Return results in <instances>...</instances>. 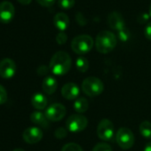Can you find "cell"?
I'll return each mask as SVG.
<instances>
[{"label": "cell", "instance_id": "obj_16", "mask_svg": "<svg viewBox=\"0 0 151 151\" xmlns=\"http://www.w3.org/2000/svg\"><path fill=\"white\" fill-rule=\"evenodd\" d=\"M31 104L36 109L42 110L45 109L47 106V99L43 93H36L31 97Z\"/></svg>", "mask_w": 151, "mask_h": 151}, {"label": "cell", "instance_id": "obj_35", "mask_svg": "<svg viewBox=\"0 0 151 151\" xmlns=\"http://www.w3.org/2000/svg\"><path fill=\"white\" fill-rule=\"evenodd\" d=\"M148 14H149V15H150V17H151V3H150V5H149V11H148Z\"/></svg>", "mask_w": 151, "mask_h": 151}, {"label": "cell", "instance_id": "obj_18", "mask_svg": "<svg viewBox=\"0 0 151 151\" xmlns=\"http://www.w3.org/2000/svg\"><path fill=\"white\" fill-rule=\"evenodd\" d=\"M89 108V103L86 98L80 97L78 98L74 102V109L77 111L78 113H85Z\"/></svg>", "mask_w": 151, "mask_h": 151}, {"label": "cell", "instance_id": "obj_23", "mask_svg": "<svg viewBox=\"0 0 151 151\" xmlns=\"http://www.w3.org/2000/svg\"><path fill=\"white\" fill-rule=\"evenodd\" d=\"M117 32H118V38L121 41L126 42L130 38V31L126 28H124L123 29H121Z\"/></svg>", "mask_w": 151, "mask_h": 151}, {"label": "cell", "instance_id": "obj_2", "mask_svg": "<svg viewBox=\"0 0 151 151\" xmlns=\"http://www.w3.org/2000/svg\"><path fill=\"white\" fill-rule=\"evenodd\" d=\"M116 45V37L109 30L101 31L95 39V46L101 53L110 52Z\"/></svg>", "mask_w": 151, "mask_h": 151}, {"label": "cell", "instance_id": "obj_3", "mask_svg": "<svg viewBox=\"0 0 151 151\" xmlns=\"http://www.w3.org/2000/svg\"><path fill=\"white\" fill-rule=\"evenodd\" d=\"M93 46V39L89 35H79L71 41V49L78 54H85L91 51Z\"/></svg>", "mask_w": 151, "mask_h": 151}, {"label": "cell", "instance_id": "obj_32", "mask_svg": "<svg viewBox=\"0 0 151 151\" xmlns=\"http://www.w3.org/2000/svg\"><path fill=\"white\" fill-rule=\"evenodd\" d=\"M17 1L19 3H21L22 5H23V6H28V5H29L31 3L32 0H17Z\"/></svg>", "mask_w": 151, "mask_h": 151}, {"label": "cell", "instance_id": "obj_4", "mask_svg": "<svg viewBox=\"0 0 151 151\" xmlns=\"http://www.w3.org/2000/svg\"><path fill=\"white\" fill-rule=\"evenodd\" d=\"M82 90L87 96L95 97L102 93L104 90V85L98 78L89 77L83 81Z\"/></svg>", "mask_w": 151, "mask_h": 151}, {"label": "cell", "instance_id": "obj_13", "mask_svg": "<svg viewBox=\"0 0 151 151\" xmlns=\"http://www.w3.org/2000/svg\"><path fill=\"white\" fill-rule=\"evenodd\" d=\"M80 89L78 86L75 83H68L64 85L61 88V94L63 98L72 101V100H77L79 96Z\"/></svg>", "mask_w": 151, "mask_h": 151}, {"label": "cell", "instance_id": "obj_20", "mask_svg": "<svg viewBox=\"0 0 151 151\" xmlns=\"http://www.w3.org/2000/svg\"><path fill=\"white\" fill-rule=\"evenodd\" d=\"M76 67H77L78 71L85 73L89 68V61L86 58L80 56L77 59V60H76Z\"/></svg>", "mask_w": 151, "mask_h": 151}, {"label": "cell", "instance_id": "obj_6", "mask_svg": "<svg viewBox=\"0 0 151 151\" xmlns=\"http://www.w3.org/2000/svg\"><path fill=\"white\" fill-rule=\"evenodd\" d=\"M116 139L118 146L123 149L131 148L135 141L133 132L126 127H122L118 129L116 133Z\"/></svg>", "mask_w": 151, "mask_h": 151}, {"label": "cell", "instance_id": "obj_14", "mask_svg": "<svg viewBox=\"0 0 151 151\" xmlns=\"http://www.w3.org/2000/svg\"><path fill=\"white\" fill-rule=\"evenodd\" d=\"M54 26L60 31H64L69 25V18L65 13H58L53 17Z\"/></svg>", "mask_w": 151, "mask_h": 151}, {"label": "cell", "instance_id": "obj_27", "mask_svg": "<svg viewBox=\"0 0 151 151\" xmlns=\"http://www.w3.org/2000/svg\"><path fill=\"white\" fill-rule=\"evenodd\" d=\"M68 40V36L66 33H64L63 31H60V33L57 34L56 36V42L59 44V45H63L67 42Z\"/></svg>", "mask_w": 151, "mask_h": 151}, {"label": "cell", "instance_id": "obj_31", "mask_svg": "<svg viewBox=\"0 0 151 151\" xmlns=\"http://www.w3.org/2000/svg\"><path fill=\"white\" fill-rule=\"evenodd\" d=\"M48 73V68L45 65H42L40 67H38L37 68V74L39 76H44V75H46Z\"/></svg>", "mask_w": 151, "mask_h": 151}, {"label": "cell", "instance_id": "obj_25", "mask_svg": "<svg viewBox=\"0 0 151 151\" xmlns=\"http://www.w3.org/2000/svg\"><path fill=\"white\" fill-rule=\"evenodd\" d=\"M54 135L58 139H64L68 135V129L63 128V127H60L55 131Z\"/></svg>", "mask_w": 151, "mask_h": 151}, {"label": "cell", "instance_id": "obj_12", "mask_svg": "<svg viewBox=\"0 0 151 151\" xmlns=\"http://www.w3.org/2000/svg\"><path fill=\"white\" fill-rule=\"evenodd\" d=\"M108 24L111 29L117 31L125 28L124 20L122 14L117 11H113L109 13V14L108 15Z\"/></svg>", "mask_w": 151, "mask_h": 151}, {"label": "cell", "instance_id": "obj_22", "mask_svg": "<svg viewBox=\"0 0 151 151\" xmlns=\"http://www.w3.org/2000/svg\"><path fill=\"white\" fill-rule=\"evenodd\" d=\"M75 0H58V6L62 9H69L74 6Z\"/></svg>", "mask_w": 151, "mask_h": 151}, {"label": "cell", "instance_id": "obj_19", "mask_svg": "<svg viewBox=\"0 0 151 151\" xmlns=\"http://www.w3.org/2000/svg\"><path fill=\"white\" fill-rule=\"evenodd\" d=\"M139 132L146 139H151V123L143 121L139 124Z\"/></svg>", "mask_w": 151, "mask_h": 151}, {"label": "cell", "instance_id": "obj_7", "mask_svg": "<svg viewBox=\"0 0 151 151\" xmlns=\"http://www.w3.org/2000/svg\"><path fill=\"white\" fill-rule=\"evenodd\" d=\"M97 134L100 139L105 141L111 140L115 135V127L109 119H102L97 126Z\"/></svg>", "mask_w": 151, "mask_h": 151}, {"label": "cell", "instance_id": "obj_9", "mask_svg": "<svg viewBox=\"0 0 151 151\" xmlns=\"http://www.w3.org/2000/svg\"><path fill=\"white\" fill-rule=\"evenodd\" d=\"M16 64L9 58H5L0 60V77L4 79L12 78L16 73Z\"/></svg>", "mask_w": 151, "mask_h": 151}, {"label": "cell", "instance_id": "obj_10", "mask_svg": "<svg viewBox=\"0 0 151 151\" xmlns=\"http://www.w3.org/2000/svg\"><path fill=\"white\" fill-rule=\"evenodd\" d=\"M15 8L9 1H3L0 3V22L9 23L14 17Z\"/></svg>", "mask_w": 151, "mask_h": 151}, {"label": "cell", "instance_id": "obj_21", "mask_svg": "<svg viewBox=\"0 0 151 151\" xmlns=\"http://www.w3.org/2000/svg\"><path fill=\"white\" fill-rule=\"evenodd\" d=\"M61 151H84V150L82 147L79 146L78 144L75 142H69L62 147Z\"/></svg>", "mask_w": 151, "mask_h": 151}, {"label": "cell", "instance_id": "obj_1", "mask_svg": "<svg viewBox=\"0 0 151 151\" xmlns=\"http://www.w3.org/2000/svg\"><path fill=\"white\" fill-rule=\"evenodd\" d=\"M71 57L64 51L56 52L50 60L49 68L56 76H63L67 74L71 68Z\"/></svg>", "mask_w": 151, "mask_h": 151}, {"label": "cell", "instance_id": "obj_8", "mask_svg": "<svg viewBox=\"0 0 151 151\" xmlns=\"http://www.w3.org/2000/svg\"><path fill=\"white\" fill-rule=\"evenodd\" d=\"M45 115L49 121L57 122L65 116L66 108L61 103H53L46 109Z\"/></svg>", "mask_w": 151, "mask_h": 151}, {"label": "cell", "instance_id": "obj_24", "mask_svg": "<svg viewBox=\"0 0 151 151\" xmlns=\"http://www.w3.org/2000/svg\"><path fill=\"white\" fill-rule=\"evenodd\" d=\"M93 151H112L111 147L107 143H98L94 146Z\"/></svg>", "mask_w": 151, "mask_h": 151}, {"label": "cell", "instance_id": "obj_29", "mask_svg": "<svg viewBox=\"0 0 151 151\" xmlns=\"http://www.w3.org/2000/svg\"><path fill=\"white\" fill-rule=\"evenodd\" d=\"M56 0H37V2L42 6H45V7H49V6H52L54 3H55Z\"/></svg>", "mask_w": 151, "mask_h": 151}, {"label": "cell", "instance_id": "obj_15", "mask_svg": "<svg viewBox=\"0 0 151 151\" xmlns=\"http://www.w3.org/2000/svg\"><path fill=\"white\" fill-rule=\"evenodd\" d=\"M58 87L57 80L52 77H47L43 80L42 88L46 94H52L55 93Z\"/></svg>", "mask_w": 151, "mask_h": 151}, {"label": "cell", "instance_id": "obj_34", "mask_svg": "<svg viewBox=\"0 0 151 151\" xmlns=\"http://www.w3.org/2000/svg\"><path fill=\"white\" fill-rule=\"evenodd\" d=\"M13 151H25V150H23L22 148H15V149H14Z\"/></svg>", "mask_w": 151, "mask_h": 151}, {"label": "cell", "instance_id": "obj_33", "mask_svg": "<svg viewBox=\"0 0 151 151\" xmlns=\"http://www.w3.org/2000/svg\"><path fill=\"white\" fill-rule=\"evenodd\" d=\"M143 151H151V142H148V143L145 146Z\"/></svg>", "mask_w": 151, "mask_h": 151}, {"label": "cell", "instance_id": "obj_11", "mask_svg": "<svg viewBox=\"0 0 151 151\" xmlns=\"http://www.w3.org/2000/svg\"><path fill=\"white\" fill-rule=\"evenodd\" d=\"M22 138L25 142L29 144H36L43 138V132L38 127H29L24 130Z\"/></svg>", "mask_w": 151, "mask_h": 151}, {"label": "cell", "instance_id": "obj_26", "mask_svg": "<svg viewBox=\"0 0 151 151\" xmlns=\"http://www.w3.org/2000/svg\"><path fill=\"white\" fill-rule=\"evenodd\" d=\"M7 101V92L3 86L0 85V105L6 103Z\"/></svg>", "mask_w": 151, "mask_h": 151}, {"label": "cell", "instance_id": "obj_17", "mask_svg": "<svg viewBox=\"0 0 151 151\" xmlns=\"http://www.w3.org/2000/svg\"><path fill=\"white\" fill-rule=\"evenodd\" d=\"M30 120L33 124L43 126V127H47L48 126V119L45 116V115L40 111H35L30 115Z\"/></svg>", "mask_w": 151, "mask_h": 151}, {"label": "cell", "instance_id": "obj_28", "mask_svg": "<svg viewBox=\"0 0 151 151\" xmlns=\"http://www.w3.org/2000/svg\"><path fill=\"white\" fill-rule=\"evenodd\" d=\"M149 14L148 13H141L140 14L138 15L137 17V22L140 24L145 23L146 22H147V20L149 19Z\"/></svg>", "mask_w": 151, "mask_h": 151}, {"label": "cell", "instance_id": "obj_5", "mask_svg": "<svg viewBox=\"0 0 151 151\" xmlns=\"http://www.w3.org/2000/svg\"><path fill=\"white\" fill-rule=\"evenodd\" d=\"M88 124L87 118L79 114H74L68 117L66 121V127L68 131L72 132H79L84 131Z\"/></svg>", "mask_w": 151, "mask_h": 151}, {"label": "cell", "instance_id": "obj_30", "mask_svg": "<svg viewBox=\"0 0 151 151\" xmlns=\"http://www.w3.org/2000/svg\"><path fill=\"white\" fill-rule=\"evenodd\" d=\"M144 35H145V37H146L148 40H151V22H147V25L145 26V29H144Z\"/></svg>", "mask_w": 151, "mask_h": 151}]
</instances>
